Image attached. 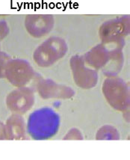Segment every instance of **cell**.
<instances>
[{"instance_id":"1","label":"cell","mask_w":130,"mask_h":160,"mask_svg":"<svg viewBox=\"0 0 130 160\" xmlns=\"http://www.w3.org/2000/svg\"><path fill=\"white\" fill-rule=\"evenodd\" d=\"M59 127V117L50 108H41L30 115L28 130L35 139H46L56 133Z\"/></svg>"},{"instance_id":"2","label":"cell","mask_w":130,"mask_h":160,"mask_svg":"<svg viewBox=\"0 0 130 160\" xmlns=\"http://www.w3.org/2000/svg\"><path fill=\"white\" fill-rule=\"evenodd\" d=\"M3 132H4V127L2 123H0V138H3Z\"/></svg>"}]
</instances>
